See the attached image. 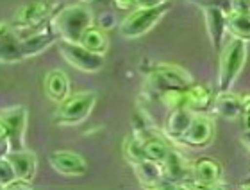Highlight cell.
Returning <instances> with one entry per match:
<instances>
[{
  "instance_id": "obj_29",
  "label": "cell",
  "mask_w": 250,
  "mask_h": 190,
  "mask_svg": "<svg viewBox=\"0 0 250 190\" xmlns=\"http://www.w3.org/2000/svg\"><path fill=\"white\" fill-rule=\"evenodd\" d=\"M170 2V0H136V9H150Z\"/></svg>"
},
{
  "instance_id": "obj_34",
  "label": "cell",
  "mask_w": 250,
  "mask_h": 190,
  "mask_svg": "<svg viewBox=\"0 0 250 190\" xmlns=\"http://www.w3.org/2000/svg\"><path fill=\"white\" fill-rule=\"evenodd\" d=\"M245 122H247V129L250 131V111L245 115Z\"/></svg>"
},
{
  "instance_id": "obj_19",
  "label": "cell",
  "mask_w": 250,
  "mask_h": 190,
  "mask_svg": "<svg viewBox=\"0 0 250 190\" xmlns=\"http://www.w3.org/2000/svg\"><path fill=\"white\" fill-rule=\"evenodd\" d=\"M193 119L191 111L184 110V108H179V110H172L168 113L167 122H165V129H167L168 137L175 138V140H181L183 135L186 133V129L189 127Z\"/></svg>"
},
{
  "instance_id": "obj_15",
  "label": "cell",
  "mask_w": 250,
  "mask_h": 190,
  "mask_svg": "<svg viewBox=\"0 0 250 190\" xmlns=\"http://www.w3.org/2000/svg\"><path fill=\"white\" fill-rule=\"evenodd\" d=\"M191 178L189 180L195 181V183H200V185H214V183H220L222 181V176H224V167L218 160L209 158V156H202V158H197L191 164Z\"/></svg>"
},
{
  "instance_id": "obj_33",
  "label": "cell",
  "mask_w": 250,
  "mask_h": 190,
  "mask_svg": "<svg viewBox=\"0 0 250 190\" xmlns=\"http://www.w3.org/2000/svg\"><path fill=\"white\" fill-rule=\"evenodd\" d=\"M7 31H9V27L5 25L4 22H0V36H2V34H5Z\"/></svg>"
},
{
  "instance_id": "obj_8",
  "label": "cell",
  "mask_w": 250,
  "mask_h": 190,
  "mask_svg": "<svg viewBox=\"0 0 250 190\" xmlns=\"http://www.w3.org/2000/svg\"><path fill=\"white\" fill-rule=\"evenodd\" d=\"M52 13V4L45 0H34L29 4L21 5L15 16V27L21 31H31L42 25L43 20H47L48 15Z\"/></svg>"
},
{
  "instance_id": "obj_35",
  "label": "cell",
  "mask_w": 250,
  "mask_h": 190,
  "mask_svg": "<svg viewBox=\"0 0 250 190\" xmlns=\"http://www.w3.org/2000/svg\"><path fill=\"white\" fill-rule=\"evenodd\" d=\"M177 190H191V189H189V187H188L186 183H181V185L177 187Z\"/></svg>"
},
{
  "instance_id": "obj_13",
  "label": "cell",
  "mask_w": 250,
  "mask_h": 190,
  "mask_svg": "<svg viewBox=\"0 0 250 190\" xmlns=\"http://www.w3.org/2000/svg\"><path fill=\"white\" fill-rule=\"evenodd\" d=\"M204 18H206V29L211 38V45L214 50H222L225 40V32H227V15L224 13L222 7L218 5H208L204 7Z\"/></svg>"
},
{
  "instance_id": "obj_24",
  "label": "cell",
  "mask_w": 250,
  "mask_h": 190,
  "mask_svg": "<svg viewBox=\"0 0 250 190\" xmlns=\"http://www.w3.org/2000/svg\"><path fill=\"white\" fill-rule=\"evenodd\" d=\"M168 151V143L161 138H157L156 135L148 137L146 140H143V156L145 160H150V162H156V164H163L165 158H167Z\"/></svg>"
},
{
  "instance_id": "obj_12",
  "label": "cell",
  "mask_w": 250,
  "mask_h": 190,
  "mask_svg": "<svg viewBox=\"0 0 250 190\" xmlns=\"http://www.w3.org/2000/svg\"><path fill=\"white\" fill-rule=\"evenodd\" d=\"M5 160L9 162L11 169L15 172V178L18 183H31L36 176V167H38V160L36 154L31 153V151H11Z\"/></svg>"
},
{
  "instance_id": "obj_6",
  "label": "cell",
  "mask_w": 250,
  "mask_h": 190,
  "mask_svg": "<svg viewBox=\"0 0 250 190\" xmlns=\"http://www.w3.org/2000/svg\"><path fill=\"white\" fill-rule=\"evenodd\" d=\"M59 48H61L62 58L77 70H83V72H99L104 67V56L84 48L81 43L61 42L59 43Z\"/></svg>"
},
{
  "instance_id": "obj_22",
  "label": "cell",
  "mask_w": 250,
  "mask_h": 190,
  "mask_svg": "<svg viewBox=\"0 0 250 190\" xmlns=\"http://www.w3.org/2000/svg\"><path fill=\"white\" fill-rule=\"evenodd\" d=\"M79 43L83 45L84 48H88L91 52H97V54H102L104 56L107 47H109V40H107V34L105 31H102L100 27H89L88 31L84 32Z\"/></svg>"
},
{
  "instance_id": "obj_5",
  "label": "cell",
  "mask_w": 250,
  "mask_h": 190,
  "mask_svg": "<svg viewBox=\"0 0 250 190\" xmlns=\"http://www.w3.org/2000/svg\"><path fill=\"white\" fill-rule=\"evenodd\" d=\"M148 88L156 92L157 95L170 88H186L191 85V75L186 70L175 65H156L148 74L146 81Z\"/></svg>"
},
{
  "instance_id": "obj_27",
  "label": "cell",
  "mask_w": 250,
  "mask_h": 190,
  "mask_svg": "<svg viewBox=\"0 0 250 190\" xmlns=\"http://www.w3.org/2000/svg\"><path fill=\"white\" fill-rule=\"evenodd\" d=\"M16 181L15 172L11 169L9 162L5 158H0V189H7Z\"/></svg>"
},
{
  "instance_id": "obj_36",
  "label": "cell",
  "mask_w": 250,
  "mask_h": 190,
  "mask_svg": "<svg viewBox=\"0 0 250 190\" xmlns=\"http://www.w3.org/2000/svg\"><path fill=\"white\" fill-rule=\"evenodd\" d=\"M247 190H250V189H247Z\"/></svg>"
},
{
  "instance_id": "obj_25",
  "label": "cell",
  "mask_w": 250,
  "mask_h": 190,
  "mask_svg": "<svg viewBox=\"0 0 250 190\" xmlns=\"http://www.w3.org/2000/svg\"><path fill=\"white\" fill-rule=\"evenodd\" d=\"M186 88H170V90L161 92L157 97L161 100V104L167 106L170 111L179 110V108H184V90H186Z\"/></svg>"
},
{
  "instance_id": "obj_28",
  "label": "cell",
  "mask_w": 250,
  "mask_h": 190,
  "mask_svg": "<svg viewBox=\"0 0 250 190\" xmlns=\"http://www.w3.org/2000/svg\"><path fill=\"white\" fill-rule=\"evenodd\" d=\"M230 13L250 16V0H232V9Z\"/></svg>"
},
{
  "instance_id": "obj_10",
  "label": "cell",
  "mask_w": 250,
  "mask_h": 190,
  "mask_svg": "<svg viewBox=\"0 0 250 190\" xmlns=\"http://www.w3.org/2000/svg\"><path fill=\"white\" fill-rule=\"evenodd\" d=\"M48 164L64 176H84L88 170V162L72 151H54L48 154Z\"/></svg>"
},
{
  "instance_id": "obj_4",
  "label": "cell",
  "mask_w": 250,
  "mask_h": 190,
  "mask_svg": "<svg viewBox=\"0 0 250 190\" xmlns=\"http://www.w3.org/2000/svg\"><path fill=\"white\" fill-rule=\"evenodd\" d=\"M170 2L157 7H150V9H134L130 11L129 16H125L120 24V34L124 38L134 40L150 31L152 27L156 25L157 22L161 20L163 16L168 13Z\"/></svg>"
},
{
  "instance_id": "obj_7",
  "label": "cell",
  "mask_w": 250,
  "mask_h": 190,
  "mask_svg": "<svg viewBox=\"0 0 250 190\" xmlns=\"http://www.w3.org/2000/svg\"><path fill=\"white\" fill-rule=\"evenodd\" d=\"M20 38V48H21V56L23 59L25 58H31V56H36V54L43 52V50H47L50 45L56 43L58 36L52 32L50 25L45 24V25H40L36 29H31V31L27 32L23 36H18Z\"/></svg>"
},
{
  "instance_id": "obj_30",
  "label": "cell",
  "mask_w": 250,
  "mask_h": 190,
  "mask_svg": "<svg viewBox=\"0 0 250 190\" xmlns=\"http://www.w3.org/2000/svg\"><path fill=\"white\" fill-rule=\"evenodd\" d=\"M191 190H224V187H220V183H214V185H200V183H195V181L188 180L184 181Z\"/></svg>"
},
{
  "instance_id": "obj_14",
  "label": "cell",
  "mask_w": 250,
  "mask_h": 190,
  "mask_svg": "<svg viewBox=\"0 0 250 190\" xmlns=\"http://www.w3.org/2000/svg\"><path fill=\"white\" fill-rule=\"evenodd\" d=\"M214 102V94L208 85H189L184 90V110L193 115H206Z\"/></svg>"
},
{
  "instance_id": "obj_31",
  "label": "cell",
  "mask_w": 250,
  "mask_h": 190,
  "mask_svg": "<svg viewBox=\"0 0 250 190\" xmlns=\"http://www.w3.org/2000/svg\"><path fill=\"white\" fill-rule=\"evenodd\" d=\"M115 5L122 11H134L136 9V0H113Z\"/></svg>"
},
{
  "instance_id": "obj_11",
  "label": "cell",
  "mask_w": 250,
  "mask_h": 190,
  "mask_svg": "<svg viewBox=\"0 0 250 190\" xmlns=\"http://www.w3.org/2000/svg\"><path fill=\"white\" fill-rule=\"evenodd\" d=\"M213 122L206 115H193L191 124L183 135L181 142L189 147H206L213 140Z\"/></svg>"
},
{
  "instance_id": "obj_9",
  "label": "cell",
  "mask_w": 250,
  "mask_h": 190,
  "mask_svg": "<svg viewBox=\"0 0 250 190\" xmlns=\"http://www.w3.org/2000/svg\"><path fill=\"white\" fill-rule=\"evenodd\" d=\"M0 122L7 127L9 131V143L11 151H21L23 149V137H25L27 127V110L25 108H13L0 115Z\"/></svg>"
},
{
  "instance_id": "obj_32",
  "label": "cell",
  "mask_w": 250,
  "mask_h": 190,
  "mask_svg": "<svg viewBox=\"0 0 250 190\" xmlns=\"http://www.w3.org/2000/svg\"><path fill=\"white\" fill-rule=\"evenodd\" d=\"M2 142H9V131H7V127L0 122V143Z\"/></svg>"
},
{
  "instance_id": "obj_17",
  "label": "cell",
  "mask_w": 250,
  "mask_h": 190,
  "mask_svg": "<svg viewBox=\"0 0 250 190\" xmlns=\"http://www.w3.org/2000/svg\"><path fill=\"white\" fill-rule=\"evenodd\" d=\"M132 167L136 170L138 180L141 181V185L145 187L146 190H156V187L165 180L163 164H156V162H150V160H141Z\"/></svg>"
},
{
  "instance_id": "obj_16",
  "label": "cell",
  "mask_w": 250,
  "mask_h": 190,
  "mask_svg": "<svg viewBox=\"0 0 250 190\" xmlns=\"http://www.w3.org/2000/svg\"><path fill=\"white\" fill-rule=\"evenodd\" d=\"M163 170H165L167 180L173 181V183H184L188 181V176L191 174V165L188 164L186 158L179 151L170 149L163 162Z\"/></svg>"
},
{
  "instance_id": "obj_2",
  "label": "cell",
  "mask_w": 250,
  "mask_h": 190,
  "mask_svg": "<svg viewBox=\"0 0 250 190\" xmlns=\"http://www.w3.org/2000/svg\"><path fill=\"white\" fill-rule=\"evenodd\" d=\"M247 59V43L236 38H230L224 43L220 50V69L216 79V94L230 92L234 81L238 79Z\"/></svg>"
},
{
  "instance_id": "obj_3",
  "label": "cell",
  "mask_w": 250,
  "mask_h": 190,
  "mask_svg": "<svg viewBox=\"0 0 250 190\" xmlns=\"http://www.w3.org/2000/svg\"><path fill=\"white\" fill-rule=\"evenodd\" d=\"M97 102L95 92H79V94L68 95L59 106L54 120L61 126H77L89 117Z\"/></svg>"
},
{
  "instance_id": "obj_21",
  "label": "cell",
  "mask_w": 250,
  "mask_h": 190,
  "mask_svg": "<svg viewBox=\"0 0 250 190\" xmlns=\"http://www.w3.org/2000/svg\"><path fill=\"white\" fill-rule=\"evenodd\" d=\"M21 48H20V38L16 32L7 31L0 36V61L2 63H16L21 61Z\"/></svg>"
},
{
  "instance_id": "obj_20",
  "label": "cell",
  "mask_w": 250,
  "mask_h": 190,
  "mask_svg": "<svg viewBox=\"0 0 250 190\" xmlns=\"http://www.w3.org/2000/svg\"><path fill=\"white\" fill-rule=\"evenodd\" d=\"M213 108L216 110V113H220L224 119H229V120H234V119H238L240 115H243L240 97L234 94H230V92L214 95Z\"/></svg>"
},
{
  "instance_id": "obj_18",
  "label": "cell",
  "mask_w": 250,
  "mask_h": 190,
  "mask_svg": "<svg viewBox=\"0 0 250 190\" xmlns=\"http://www.w3.org/2000/svg\"><path fill=\"white\" fill-rule=\"evenodd\" d=\"M45 92L52 100L62 102L70 95V83L62 70H52L45 77Z\"/></svg>"
},
{
  "instance_id": "obj_1",
  "label": "cell",
  "mask_w": 250,
  "mask_h": 190,
  "mask_svg": "<svg viewBox=\"0 0 250 190\" xmlns=\"http://www.w3.org/2000/svg\"><path fill=\"white\" fill-rule=\"evenodd\" d=\"M48 25L56 36L61 38V42L79 43L84 32L93 27V13L86 4L66 5L54 13Z\"/></svg>"
},
{
  "instance_id": "obj_26",
  "label": "cell",
  "mask_w": 250,
  "mask_h": 190,
  "mask_svg": "<svg viewBox=\"0 0 250 190\" xmlns=\"http://www.w3.org/2000/svg\"><path fill=\"white\" fill-rule=\"evenodd\" d=\"M124 154L132 165L145 160V156H143V142L136 137H127L124 142Z\"/></svg>"
},
{
  "instance_id": "obj_23",
  "label": "cell",
  "mask_w": 250,
  "mask_h": 190,
  "mask_svg": "<svg viewBox=\"0 0 250 190\" xmlns=\"http://www.w3.org/2000/svg\"><path fill=\"white\" fill-rule=\"evenodd\" d=\"M227 31L232 34V38L241 42H250V16L229 13L227 15Z\"/></svg>"
}]
</instances>
